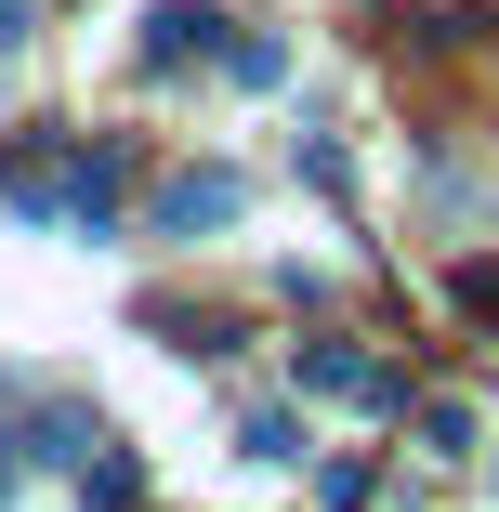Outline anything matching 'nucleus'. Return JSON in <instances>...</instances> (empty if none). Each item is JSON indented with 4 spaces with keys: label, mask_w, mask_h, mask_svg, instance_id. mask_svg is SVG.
Segmentation results:
<instances>
[{
    "label": "nucleus",
    "mask_w": 499,
    "mask_h": 512,
    "mask_svg": "<svg viewBox=\"0 0 499 512\" xmlns=\"http://www.w3.org/2000/svg\"><path fill=\"white\" fill-rule=\"evenodd\" d=\"M460 316H486V329H499V263H460Z\"/></svg>",
    "instance_id": "7"
},
{
    "label": "nucleus",
    "mask_w": 499,
    "mask_h": 512,
    "mask_svg": "<svg viewBox=\"0 0 499 512\" xmlns=\"http://www.w3.org/2000/svg\"><path fill=\"white\" fill-rule=\"evenodd\" d=\"M289 381H316V394H355V407H381V394H394V381H381L355 342H303V355H289Z\"/></svg>",
    "instance_id": "2"
},
{
    "label": "nucleus",
    "mask_w": 499,
    "mask_h": 512,
    "mask_svg": "<svg viewBox=\"0 0 499 512\" xmlns=\"http://www.w3.org/2000/svg\"><path fill=\"white\" fill-rule=\"evenodd\" d=\"M237 197H250L237 171H184V184L158 197V237H211V224H237Z\"/></svg>",
    "instance_id": "1"
},
{
    "label": "nucleus",
    "mask_w": 499,
    "mask_h": 512,
    "mask_svg": "<svg viewBox=\"0 0 499 512\" xmlns=\"http://www.w3.org/2000/svg\"><path fill=\"white\" fill-rule=\"evenodd\" d=\"M0 512H14V434H0Z\"/></svg>",
    "instance_id": "9"
},
{
    "label": "nucleus",
    "mask_w": 499,
    "mask_h": 512,
    "mask_svg": "<svg viewBox=\"0 0 499 512\" xmlns=\"http://www.w3.org/2000/svg\"><path fill=\"white\" fill-rule=\"evenodd\" d=\"M237 447H250V460H303V421H289V407H263V421H250Z\"/></svg>",
    "instance_id": "5"
},
{
    "label": "nucleus",
    "mask_w": 499,
    "mask_h": 512,
    "mask_svg": "<svg viewBox=\"0 0 499 512\" xmlns=\"http://www.w3.org/2000/svg\"><path fill=\"white\" fill-rule=\"evenodd\" d=\"M211 40H224L211 0H158V14H145V66H184V53H211Z\"/></svg>",
    "instance_id": "3"
},
{
    "label": "nucleus",
    "mask_w": 499,
    "mask_h": 512,
    "mask_svg": "<svg viewBox=\"0 0 499 512\" xmlns=\"http://www.w3.org/2000/svg\"><path fill=\"white\" fill-rule=\"evenodd\" d=\"M27 14H40V0H0V53H14V40H27Z\"/></svg>",
    "instance_id": "8"
},
{
    "label": "nucleus",
    "mask_w": 499,
    "mask_h": 512,
    "mask_svg": "<svg viewBox=\"0 0 499 512\" xmlns=\"http://www.w3.org/2000/svg\"><path fill=\"white\" fill-rule=\"evenodd\" d=\"M27 447H40V460H92V447H106V434H92V421H79V407H53V421H40Z\"/></svg>",
    "instance_id": "4"
},
{
    "label": "nucleus",
    "mask_w": 499,
    "mask_h": 512,
    "mask_svg": "<svg viewBox=\"0 0 499 512\" xmlns=\"http://www.w3.org/2000/svg\"><path fill=\"white\" fill-rule=\"evenodd\" d=\"M421 434H434V460H460V447H473V407H460V394H434V407H421Z\"/></svg>",
    "instance_id": "6"
}]
</instances>
